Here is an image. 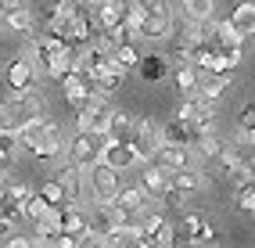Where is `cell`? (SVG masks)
Listing matches in <instances>:
<instances>
[{"label": "cell", "mask_w": 255, "mask_h": 248, "mask_svg": "<svg viewBox=\"0 0 255 248\" xmlns=\"http://www.w3.org/2000/svg\"><path fill=\"white\" fill-rule=\"evenodd\" d=\"M43 115V97L36 94V87L29 90H11V97L0 101V129H7V133H18V129Z\"/></svg>", "instance_id": "1"}, {"label": "cell", "mask_w": 255, "mask_h": 248, "mask_svg": "<svg viewBox=\"0 0 255 248\" xmlns=\"http://www.w3.org/2000/svg\"><path fill=\"white\" fill-rule=\"evenodd\" d=\"M112 112H115V105L108 101V94H94V90H90L87 105H83V108H79V115H76V123H79V129H83V133H94V137H108V126H112Z\"/></svg>", "instance_id": "2"}, {"label": "cell", "mask_w": 255, "mask_h": 248, "mask_svg": "<svg viewBox=\"0 0 255 248\" xmlns=\"http://www.w3.org/2000/svg\"><path fill=\"white\" fill-rule=\"evenodd\" d=\"M176 119H183L191 126V133L198 140L201 133H212L216 129V101H205L201 94H187L183 105L176 108Z\"/></svg>", "instance_id": "3"}, {"label": "cell", "mask_w": 255, "mask_h": 248, "mask_svg": "<svg viewBox=\"0 0 255 248\" xmlns=\"http://www.w3.org/2000/svg\"><path fill=\"white\" fill-rule=\"evenodd\" d=\"M140 36L144 40H165L173 32V7L165 0H140Z\"/></svg>", "instance_id": "4"}, {"label": "cell", "mask_w": 255, "mask_h": 248, "mask_svg": "<svg viewBox=\"0 0 255 248\" xmlns=\"http://www.w3.org/2000/svg\"><path fill=\"white\" fill-rule=\"evenodd\" d=\"M126 76H129V69L123 61H115L112 54H105L94 69L87 72V83H90V90L94 94H112V90H119L126 83Z\"/></svg>", "instance_id": "5"}, {"label": "cell", "mask_w": 255, "mask_h": 248, "mask_svg": "<svg viewBox=\"0 0 255 248\" xmlns=\"http://www.w3.org/2000/svg\"><path fill=\"white\" fill-rule=\"evenodd\" d=\"M123 187V180H119V169H112L108 162H94L87 169V198H94V202H112L115 191Z\"/></svg>", "instance_id": "6"}, {"label": "cell", "mask_w": 255, "mask_h": 248, "mask_svg": "<svg viewBox=\"0 0 255 248\" xmlns=\"http://www.w3.org/2000/svg\"><path fill=\"white\" fill-rule=\"evenodd\" d=\"M126 140H129L133 151H137V158H140V162H147L151 155H155V147L162 144L158 123L151 119V115H140V119L133 115V126H129V137H126Z\"/></svg>", "instance_id": "7"}, {"label": "cell", "mask_w": 255, "mask_h": 248, "mask_svg": "<svg viewBox=\"0 0 255 248\" xmlns=\"http://www.w3.org/2000/svg\"><path fill=\"white\" fill-rule=\"evenodd\" d=\"M101 162H108L112 169H119V173L140 165L137 151H133L129 140H123V137H101Z\"/></svg>", "instance_id": "8"}, {"label": "cell", "mask_w": 255, "mask_h": 248, "mask_svg": "<svg viewBox=\"0 0 255 248\" xmlns=\"http://www.w3.org/2000/svg\"><path fill=\"white\" fill-rule=\"evenodd\" d=\"M54 180L61 184L65 202H69V205H83V202H87V169H79L76 162L61 165V169L54 173Z\"/></svg>", "instance_id": "9"}, {"label": "cell", "mask_w": 255, "mask_h": 248, "mask_svg": "<svg viewBox=\"0 0 255 248\" xmlns=\"http://www.w3.org/2000/svg\"><path fill=\"white\" fill-rule=\"evenodd\" d=\"M65 151H69V158L79 165V169H90V165L101 158V137H94V133H83V129H79V137H72Z\"/></svg>", "instance_id": "10"}, {"label": "cell", "mask_w": 255, "mask_h": 248, "mask_svg": "<svg viewBox=\"0 0 255 248\" xmlns=\"http://www.w3.org/2000/svg\"><path fill=\"white\" fill-rule=\"evenodd\" d=\"M209 187V173H201V169H191V165H183V169H173L169 173V191H176V194H198V191H205Z\"/></svg>", "instance_id": "11"}, {"label": "cell", "mask_w": 255, "mask_h": 248, "mask_svg": "<svg viewBox=\"0 0 255 248\" xmlns=\"http://www.w3.org/2000/svg\"><path fill=\"white\" fill-rule=\"evenodd\" d=\"M133 69L140 72L144 83H162V79H169V72H173V61H169V54H162V51H147V54H140V61L133 65Z\"/></svg>", "instance_id": "12"}, {"label": "cell", "mask_w": 255, "mask_h": 248, "mask_svg": "<svg viewBox=\"0 0 255 248\" xmlns=\"http://www.w3.org/2000/svg\"><path fill=\"white\" fill-rule=\"evenodd\" d=\"M72 7H76L72 0H50V4H43L36 11V25H43V32H50V36H58V29L72 14Z\"/></svg>", "instance_id": "13"}, {"label": "cell", "mask_w": 255, "mask_h": 248, "mask_svg": "<svg viewBox=\"0 0 255 248\" xmlns=\"http://www.w3.org/2000/svg\"><path fill=\"white\" fill-rule=\"evenodd\" d=\"M58 227H61V234H72L79 241V234L90 227V212L83 209V205H69V202H65L58 209Z\"/></svg>", "instance_id": "14"}, {"label": "cell", "mask_w": 255, "mask_h": 248, "mask_svg": "<svg viewBox=\"0 0 255 248\" xmlns=\"http://www.w3.org/2000/svg\"><path fill=\"white\" fill-rule=\"evenodd\" d=\"M65 147H69V137H65L61 129L50 123V126H47V133L40 137V144L32 147L29 155H32V158H61V155H65Z\"/></svg>", "instance_id": "15"}, {"label": "cell", "mask_w": 255, "mask_h": 248, "mask_svg": "<svg viewBox=\"0 0 255 248\" xmlns=\"http://www.w3.org/2000/svg\"><path fill=\"white\" fill-rule=\"evenodd\" d=\"M61 94H65V101H69L76 112L87 105V97H90V83H87V76H79V72H65L61 79Z\"/></svg>", "instance_id": "16"}, {"label": "cell", "mask_w": 255, "mask_h": 248, "mask_svg": "<svg viewBox=\"0 0 255 248\" xmlns=\"http://www.w3.org/2000/svg\"><path fill=\"white\" fill-rule=\"evenodd\" d=\"M7 90H29V87H36V79H40V72L36 69H32V65L18 54V58H14L11 65H7Z\"/></svg>", "instance_id": "17"}, {"label": "cell", "mask_w": 255, "mask_h": 248, "mask_svg": "<svg viewBox=\"0 0 255 248\" xmlns=\"http://www.w3.org/2000/svg\"><path fill=\"white\" fill-rule=\"evenodd\" d=\"M151 158H155V165H162L165 173H173V169H183V165L191 162V147H180V144H165L162 140Z\"/></svg>", "instance_id": "18"}, {"label": "cell", "mask_w": 255, "mask_h": 248, "mask_svg": "<svg viewBox=\"0 0 255 248\" xmlns=\"http://www.w3.org/2000/svg\"><path fill=\"white\" fill-rule=\"evenodd\" d=\"M230 79H234V72H198V90L194 94H201L205 101H219L223 90H230Z\"/></svg>", "instance_id": "19"}, {"label": "cell", "mask_w": 255, "mask_h": 248, "mask_svg": "<svg viewBox=\"0 0 255 248\" xmlns=\"http://www.w3.org/2000/svg\"><path fill=\"white\" fill-rule=\"evenodd\" d=\"M180 234H183L187 245H209V241L216 238V227H212L205 216H187L183 227H180Z\"/></svg>", "instance_id": "20"}, {"label": "cell", "mask_w": 255, "mask_h": 248, "mask_svg": "<svg viewBox=\"0 0 255 248\" xmlns=\"http://www.w3.org/2000/svg\"><path fill=\"white\" fill-rule=\"evenodd\" d=\"M140 187L147 198H165L169 194V173L162 169V165H144V173H140Z\"/></svg>", "instance_id": "21"}, {"label": "cell", "mask_w": 255, "mask_h": 248, "mask_svg": "<svg viewBox=\"0 0 255 248\" xmlns=\"http://www.w3.org/2000/svg\"><path fill=\"white\" fill-rule=\"evenodd\" d=\"M112 202H115L119 209H123L126 216H137V212H140V209H144V205L151 202V198H147V194H144V187L137 184V187H119Z\"/></svg>", "instance_id": "22"}, {"label": "cell", "mask_w": 255, "mask_h": 248, "mask_svg": "<svg viewBox=\"0 0 255 248\" xmlns=\"http://www.w3.org/2000/svg\"><path fill=\"white\" fill-rule=\"evenodd\" d=\"M0 18H4V25H7L11 32H22V36H25V32H32V29H36V11H32L29 4H22V7H11V11H4V14H0Z\"/></svg>", "instance_id": "23"}, {"label": "cell", "mask_w": 255, "mask_h": 248, "mask_svg": "<svg viewBox=\"0 0 255 248\" xmlns=\"http://www.w3.org/2000/svg\"><path fill=\"white\" fill-rule=\"evenodd\" d=\"M158 133H162V140L165 144H180V147H191L194 144V133H191V126H187L183 119H169L165 126H158Z\"/></svg>", "instance_id": "24"}, {"label": "cell", "mask_w": 255, "mask_h": 248, "mask_svg": "<svg viewBox=\"0 0 255 248\" xmlns=\"http://www.w3.org/2000/svg\"><path fill=\"white\" fill-rule=\"evenodd\" d=\"M205 36V25H198V22H187V29H180L176 32V58L180 61H187L191 58V51L198 47V40Z\"/></svg>", "instance_id": "25"}, {"label": "cell", "mask_w": 255, "mask_h": 248, "mask_svg": "<svg viewBox=\"0 0 255 248\" xmlns=\"http://www.w3.org/2000/svg\"><path fill=\"white\" fill-rule=\"evenodd\" d=\"M137 241H140V223H129V220L115 223L108 234H105V245H115V248H123V245H137Z\"/></svg>", "instance_id": "26"}, {"label": "cell", "mask_w": 255, "mask_h": 248, "mask_svg": "<svg viewBox=\"0 0 255 248\" xmlns=\"http://www.w3.org/2000/svg\"><path fill=\"white\" fill-rule=\"evenodd\" d=\"M183 18L198 22V25H209L216 18V0H183Z\"/></svg>", "instance_id": "27"}, {"label": "cell", "mask_w": 255, "mask_h": 248, "mask_svg": "<svg viewBox=\"0 0 255 248\" xmlns=\"http://www.w3.org/2000/svg\"><path fill=\"white\" fill-rule=\"evenodd\" d=\"M230 25L241 32V36H252V29H255V7H252V0H245V4H237V7H234Z\"/></svg>", "instance_id": "28"}, {"label": "cell", "mask_w": 255, "mask_h": 248, "mask_svg": "<svg viewBox=\"0 0 255 248\" xmlns=\"http://www.w3.org/2000/svg\"><path fill=\"white\" fill-rule=\"evenodd\" d=\"M123 4H126V0H123ZM123 4H97V7H94V22H97L101 29L119 25V22H123Z\"/></svg>", "instance_id": "29"}, {"label": "cell", "mask_w": 255, "mask_h": 248, "mask_svg": "<svg viewBox=\"0 0 255 248\" xmlns=\"http://www.w3.org/2000/svg\"><path fill=\"white\" fill-rule=\"evenodd\" d=\"M14 155H18V137L0 129V173H7L14 165Z\"/></svg>", "instance_id": "30"}, {"label": "cell", "mask_w": 255, "mask_h": 248, "mask_svg": "<svg viewBox=\"0 0 255 248\" xmlns=\"http://www.w3.org/2000/svg\"><path fill=\"white\" fill-rule=\"evenodd\" d=\"M47 209H50V205L43 202V194H40V191H29V194L22 198V216H25V220H40Z\"/></svg>", "instance_id": "31"}, {"label": "cell", "mask_w": 255, "mask_h": 248, "mask_svg": "<svg viewBox=\"0 0 255 248\" xmlns=\"http://www.w3.org/2000/svg\"><path fill=\"white\" fill-rule=\"evenodd\" d=\"M176 90H180L183 97L198 90V69H194L191 61H187V65H180V69H176Z\"/></svg>", "instance_id": "32"}, {"label": "cell", "mask_w": 255, "mask_h": 248, "mask_svg": "<svg viewBox=\"0 0 255 248\" xmlns=\"http://www.w3.org/2000/svg\"><path fill=\"white\" fill-rule=\"evenodd\" d=\"M129 126H133V115L129 112H123V108H115L112 112V126H108V137H129Z\"/></svg>", "instance_id": "33"}, {"label": "cell", "mask_w": 255, "mask_h": 248, "mask_svg": "<svg viewBox=\"0 0 255 248\" xmlns=\"http://www.w3.org/2000/svg\"><path fill=\"white\" fill-rule=\"evenodd\" d=\"M0 220H11V223L25 220V216H22V202H18L14 194H4V191H0Z\"/></svg>", "instance_id": "34"}, {"label": "cell", "mask_w": 255, "mask_h": 248, "mask_svg": "<svg viewBox=\"0 0 255 248\" xmlns=\"http://www.w3.org/2000/svg\"><path fill=\"white\" fill-rule=\"evenodd\" d=\"M234 205H237V212L252 216V212H255V187H252V184H241V187H237V198H234Z\"/></svg>", "instance_id": "35"}, {"label": "cell", "mask_w": 255, "mask_h": 248, "mask_svg": "<svg viewBox=\"0 0 255 248\" xmlns=\"http://www.w3.org/2000/svg\"><path fill=\"white\" fill-rule=\"evenodd\" d=\"M112 58H115V61H123L126 69H133V65L140 61V51H137V43H119L115 51H112Z\"/></svg>", "instance_id": "36"}, {"label": "cell", "mask_w": 255, "mask_h": 248, "mask_svg": "<svg viewBox=\"0 0 255 248\" xmlns=\"http://www.w3.org/2000/svg\"><path fill=\"white\" fill-rule=\"evenodd\" d=\"M40 194H43V202H47V205H54V209L65 205V191H61L58 180H47V184L40 187Z\"/></svg>", "instance_id": "37"}, {"label": "cell", "mask_w": 255, "mask_h": 248, "mask_svg": "<svg viewBox=\"0 0 255 248\" xmlns=\"http://www.w3.org/2000/svg\"><path fill=\"white\" fill-rule=\"evenodd\" d=\"M151 245H162V248H173L176 245V227H169V223H162L155 234H151Z\"/></svg>", "instance_id": "38"}, {"label": "cell", "mask_w": 255, "mask_h": 248, "mask_svg": "<svg viewBox=\"0 0 255 248\" xmlns=\"http://www.w3.org/2000/svg\"><path fill=\"white\" fill-rule=\"evenodd\" d=\"M237 129H255V108L252 105L241 108V115H237Z\"/></svg>", "instance_id": "39"}, {"label": "cell", "mask_w": 255, "mask_h": 248, "mask_svg": "<svg viewBox=\"0 0 255 248\" xmlns=\"http://www.w3.org/2000/svg\"><path fill=\"white\" fill-rule=\"evenodd\" d=\"M4 245H7V248H32L36 241H32V238H7Z\"/></svg>", "instance_id": "40"}, {"label": "cell", "mask_w": 255, "mask_h": 248, "mask_svg": "<svg viewBox=\"0 0 255 248\" xmlns=\"http://www.w3.org/2000/svg\"><path fill=\"white\" fill-rule=\"evenodd\" d=\"M11 230H14V223H11V220H0V245L11 238Z\"/></svg>", "instance_id": "41"}, {"label": "cell", "mask_w": 255, "mask_h": 248, "mask_svg": "<svg viewBox=\"0 0 255 248\" xmlns=\"http://www.w3.org/2000/svg\"><path fill=\"white\" fill-rule=\"evenodd\" d=\"M22 4H29V0H0V14L11 11V7H22Z\"/></svg>", "instance_id": "42"}, {"label": "cell", "mask_w": 255, "mask_h": 248, "mask_svg": "<svg viewBox=\"0 0 255 248\" xmlns=\"http://www.w3.org/2000/svg\"><path fill=\"white\" fill-rule=\"evenodd\" d=\"M101 4H123V0H101Z\"/></svg>", "instance_id": "43"}]
</instances>
